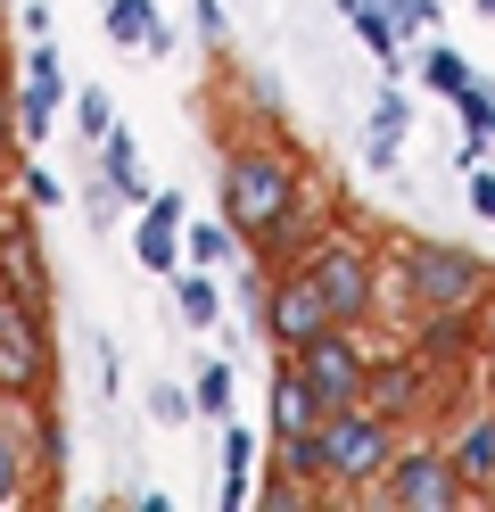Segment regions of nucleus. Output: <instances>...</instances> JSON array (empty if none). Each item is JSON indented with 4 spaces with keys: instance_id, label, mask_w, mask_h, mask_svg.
<instances>
[{
    "instance_id": "22",
    "label": "nucleus",
    "mask_w": 495,
    "mask_h": 512,
    "mask_svg": "<svg viewBox=\"0 0 495 512\" xmlns=\"http://www.w3.org/2000/svg\"><path fill=\"white\" fill-rule=\"evenodd\" d=\"M25 438H33V422L17 430L9 413H0V512H9V504H25V488H33V463H25Z\"/></svg>"
},
{
    "instance_id": "2",
    "label": "nucleus",
    "mask_w": 495,
    "mask_h": 512,
    "mask_svg": "<svg viewBox=\"0 0 495 512\" xmlns=\"http://www.w3.org/2000/svg\"><path fill=\"white\" fill-rule=\"evenodd\" d=\"M396 290H405V323H421V314H462V306H479L495 290V265L479 248H454V240H405Z\"/></svg>"
},
{
    "instance_id": "3",
    "label": "nucleus",
    "mask_w": 495,
    "mask_h": 512,
    "mask_svg": "<svg viewBox=\"0 0 495 512\" xmlns=\"http://www.w3.org/2000/svg\"><path fill=\"white\" fill-rule=\"evenodd\" d=\"M50 380H58L50 306L42 298H0V397H9V405H42Z\"/></svg>"
},
{
    "instance_id": "21",
    "label": "nucleus",
    "mask_w": 495,
    "mask_h": 512,
    "mask_svg": "<svg viewBox=\"0 0 495 512\" xmlns=\"http://www.w3.org/2000/svg\"><path fill=\"white\" fill-rule=\"evenodd\" d=\"M174 314H182L190 331H215V323H223V290H215L207 265H182V273H174Z\"/></svg>"
},
{
    "instance_id": "4",
    "label": "nucleus",
    "mask_w": 495,
    "mask_h": 512,
    "mask_svg": "<svg viewBox=\"0 0 495 512\" xmlns=\"http://www.w3.org/2000/svg\"><path fill=\"white\" fill-rule=\"evenodd\" d=\"M405 422H388V413H372V405H347V413H330L322 422V446H330V479L339 488H380L388 479V463H396V438Z\"/></svg>"
},
{
    "instance_id": "44",
    "label": "nucleus",
    "mask_w": 495,
    "mask_h": 512,
    "mask_svg": "<svg viewBox=\"0 0 495 512\" xmlns=\"http://www.w3.org/2000/svg\"><path fill=\"white\" fill-rule=\"evenodd\" d=\"M0 9H9V0H0Z\"/></svg>"
},
{
    "instance_id": "17",
    "label": "nucleus",
    "mask_w": 495,
    "mask_h": 512,
    "mask_svg": "<svg viewBox=\"0 0 495 512\" xmlns=\"http://www.w3.org/2000/svg\"><path fill=\"white\" fill-rule=\"evenodd\" d=\"M91 166H99V182H108L124 207H149V199H157V190H149V174H141V141H132L124 124H116V133L91 149Z\"/></svg>"
},
{
    "instance_id": "15",
    "label": "nucleus",
    "mask_w": 495,
    "mask_h": 512,
    "mask_svg": "<svg viewBox=\"0 0 495 512\" xmlns=\"http://www.w3.org/2000/svg\"><path fill=\"white\" fill-rule=\"evenodd\" d=\"M0 273H9V298H50V273H42V232H33V207L0 223Z\"/></svg>"
},
{
    "instance_id": "8",
    "label": "nucleus",
    "mask_w": 495,
    "mask_h": 512,
    "mask_svg": "<svg viewBox=\"0 0 495 512\" xmlns=\"http://www.w3.org/2000/svg\"><path fill=\"white\" fill-rule=\"evenodd\" d=\"M297 372L314 380L322 413H347V405H363V389H372V356L355 347V331H347V323H339V331H322L314 347H297Z\"/></svg>"
},
{
    "instance_id": "45",
    "label": "nucleus",
    "mask_w": 495,
    "mask_h": 512,
    "mask_svg": "<svg viewBox=\"0 0 495 512\" xmlns=\"http://www.w3.org/2000/svg\"><path fill=\"white\" fill-rule=\"evenodd\" d=\"M0 405H9V397H0Z\"/></svg>"
},
{
    "instance_id": "36",
    "label": "nucleus",
    "mask_w": 495,
    "mask_h": 512,
    "mask_svg": "<svg viewBox=\"0 0 495 512\" xmlns=\"http://www.w3.org/2000/svg\"><path fill=\"white\" fill-rule=\"evenodd\" d=\"M487 157H495V133H471V124H462V149H454V166L471 174V166H487Z\"/></svg>"
},
{
    "instance_id": "5",
    "label": "nucleus",
    "mask_w": 495,
    "mask_h": 512,
    "mask_svg": "<svg viewBox=\"0 0 495 512\" xmlns=\"http://www.w3.org/2000/svg\"><path fill=\"white\" fill-rule=\"evenodd\" d=\"M380 504L388 512H462V504H479V488L454 471L446 446H396V463L380 479Z\"/></svg>"
},
{
    "instance_id": "13",
    "label": "nucleus",
    "mask_w": 495,
    "mask_h": 512,
    "mask_svg": "<svg viewBox=\"0 0 495 512\" xmlns=\"http://www.w3.org/2000/svg\"><path fill=\"white\" fill-rule=\"evenodd\" d=\"M405 347H413L429 372H454V364L479 347V306H462V314H421V323L405 331Z\"/></svg>"
},
{
    "instance_id": "39",
    "label": "nucleus",
    "mask_w": 495,
    "mask_h": 512,
    "mask_svg": "<svg viewBox=\"0 0 495 512\" xmlns=\"http://www.w3.org/2000/svg\"><path fill=\"white\" fill-rule=\"evenodd\" d=\"M479 356H495V290L479 298Z\"/></svg>"
},
{
    "instance_id": "42",
    "label": "nucleus",
    "mask_w": 495,
    "mask_h": 512,
    "mask_svg": "<svg viewBox=\"0 0 495 512\" xmlns=\"http://www.w3.org/2000/svg\"><path fill=\"white\" fill-rule=\"evenodd\" d=\"M0 298H9V273H0Z\"/></svg>"
},
{
    "instance_id": "27",
    "label": "nucleus",
    "mask_w": 495,
    "mask_h": 512,
    "mask_svg": "<svg viewBox=\"0 0 495 512\" xmlns=\"http://www.w3.org/2000/svg\"><path fill=\"white\" fill-rule=\"evenodd\" d=\"M190 413H198L190 389H174V380H149V422H157V430H182Z\"/></svg>"
},
{
    "instance_id": "30",
    "label": "nucleus",
    "mask_w": 495,
    "mask_h": 512,
    "mask_svg": "<svg viewBox=\"0 0 495 512\" xmlns=\"http://www.w3.org/2000/svg\"><path fill=\"white\" fill-rule=\"evenodd\" d=\"M190 34L207 42V50H223V42H231V17H223V0H190Z\"/></svg>"
},
{
    "instance_id": "35",
    "label": "nucleus",
    "mask_w": 495,
    "mask_h": 512,
    "mask_svg": "<svg viewBox=\"0 0 495 512\" xmlns=\"http://www.w3.org/2000/svg\"><path fill=\"white\" fill-rule=\"evenodd\" d=\"M83 215L99 223V232H108V223L124 215V199H116V190H108V182H91V190H83Z\"/></svg>"
},
{
    "instance_id": "25",
    "label": "nucleus",
    "mask_w": 495,
    "mask_h": 512,
    "mask_svg": "<svg viewBox=\"0 0 495 512\" xmlns=\"http://www.w3.org/2000/svg\"><path fill=\"white\" fill-rule=\"evenodd\" d=\"M421 83L438 91V100H454V91L471 83V58H462V50H446V42H438V50H421Z\"/></svg>"
},
{
    "instance_id": "40",
    "label": "nucleus",
    "mask_w": 495,
    "mask_h": 512,
    "mask_svg": "<svg viewBox=\"0 0 495 512\" xmlns=\"http://www.w3.org/2000/svg\"><path fill=\"white\" fill-rule=\"evenodd\" d=\"M487 405H495V356H487Z\"/></svg>"
},
{
    "instance_id": "43",
    "label": "nucleus",
    "mask_w": 495,
    "mask_h": 512,
    "mask_svg": "<svg viewBox=\"0 0 495 512\" xmlns=\"http://www.w3.org/2000/svg\"><path fill=\"white\" fill-rule=\"evenodd\" d=\"M487 504H495V488H487Z\"/></svg>"
},
{
    "instance_id": "32",
    "label": "nucleus",
    "mask_w": 495,
    "mask_h": 512,
    "mask_svg": "<svg viewBox=\"0 0 495 512\" xmlns=\"http://www.w3.org/2000/svg\"><path fill=\"white\" fill-rule=\"evenodd\" d=\"M396 17V34H438V0H380Z\"/></svg>"
},
{
    "instance_id": "19",
    "label": "nucleus",
    "mask_w": 495,
    "mask_h": 512,
    "mask_svg": "<svg viewBox=\"0 0 495 512\" xmlns=\"http://www.w3.org/2000/svg\"><path fill=\"white\" fill-rule=\"evenodd\" d=\"M273 471L281 479H297V488H339V479H330V446H322V430H297V438H273Z\"/></svg>"
},
{
    "instance_id": "6",
    "label": "nucleus",
    "mask_w": 495,
    "mask_h": 512,
    "mask_svg": "<svg viewBox=\"0 0 495 512\" xmlns=\"http://www.w3.org/2000/svg\"><path fill=\"white\" fill-rule=\"evenodd\" d=\"M306 273L322 281V298H330V314H339L347 331H363V323L380 314V265H372V248H363V240L330 232V240L306 256Z\"/></svg>"
},
{
    "instance_id": "34",
    "label": "nucleus",
    "mask_w": 495,
    "mask_h": 512,
    "mask_svg": "<svg viewBox=\"0 0 495 512\" xmlns=\"http://www.w3.org/2000/svg\"><path fill=\"white\" fill-rule=\"evenodd\" d=\"M396 157H405V133H363V166L372 174H396Z\"/></svg>"
},
{
    "instance_id": "11",
    "label": "nucleus",
    "mask_w": 495,
    "mask_h": 512,
    "mask_svg": "<svg viewBox=\"0 0 495 512\" xmlns=\"http://www.w3.org/2000/svg\"><path fill=\"white\" fill-rule=\"evenodd\" d=\"M363 405L372 413H388V422H413V413L429 405V364L413 356H372V389H363Z\"/></svg>"
},
{
    "instance_id": "33",
    "label": "nucleus",
    "mask_w": 495,
    "mask_h": 512,
    "mask_svg": "<svg viewBox=\"0 0 495 512\" xmlns=\"http://www.w3.org/2000/svg\"><path fill=\"white\" fill-rule=\"evenodd\" d=\"M17 141H25L17 133V83H0V174L17 166Z\"/></svg>"
},
{
    "instance_id": "9",
    "label": "nucleus",
    "mask_w": 495,
    "mask_h": 512,
    "mask_svg": "<svg viewBox=\"0 0 495 512\" xmlns=\"http://www.w3.org/2000/svg\"><path fill=\"white\" fill-rule=\"evenodd\" d=\"M75 100L66 91V67H58V50L50 42H25V75H17V133L25 141H42L50 124H58V108Z\"/></svg>"
},
{
    "instance_id": "1",
    "label": "nucleus",
    "mask_w": 495,
    "mask_h": 512,
    "mask_svg": "<svg viewBox=\"0 0 495 512\" xmlns=\"http://www.w3.org/2000/svg\"><path fill=\"white\" fill-rule=\"evenodd\" d=\"M306 199V174L281 141H231L223 157V215L240 223V240H264L273 223Z\"/></svg>"
},
{
    "instance_id": "41",
    "label": "nucleus",
    "mask_w": 495,
    "mask_h": 512,
    "mask_svg": "<svg viewBox=\"0 0 495 512\" xmlns=\"http://www.w3.org/2000/svg\"><path fill=\"white\" fill-rule=\"evenodd\" d=\"M471 9H479V17H495V0H471Z\"/></svg>"
},
{
    "instance_id": "31",
    "label": "nucleus",
    "mask_w": 495,
    "mask_h": 512,
    "mask_svg": "<svg viewBox=\"0 0 495 512\" xmlns=\"http://www.w3.org/2000/svg\"><path fill=\"white\" fill-rule=\"evenodd\" d=\"M66 422H58V413H33V463H42V479L58 471V455H66V438H58Z\"/></svg>"
},
{
    "instance_id": "10",
    "label": "nucleus",
    "mask_w": 495,
    "mask_h": 512,
    "mask_svg": "<svg viewBox=\"0 0 495 512\" xmlns=\"http://www.w3.org/2000/svg\"><path fill=\"white\" fill-rule=\"evenodd\" d=\"M182 223H190V199L182 190H157V199L141 207V232H132V256H141V273H165L174 281L190 256H182Z\"/></svg>"
},
{
    "instance_id": "26",
    "label": "nucleus",
    "mask_w": 495,
    "mask_h": 512,
    "mask_svg": "<svg viewBox=\"0 0 495 512\" xmlns=\"http://www.w3.org/2000/svg\"><path fill=\"white\" fill-rule=\"evenodd\" d=\"M454 116L471 124V133H495V75H479V67H471V83L454 91Z\"/></svg>"
},
{
    "instance_id": "14",
    "label": "nucleus",
    "mask_w": 495,
    "mask_h": 512,
    "mask_svg": "<svg viewBox=\"0 0 495 512\" xmlns=\"http://www.w3.org/2000/svg\"><path fill=\"white\" fill-rule=\"evenodd\" d=\"M322 223H330V215H322V199H297V207H289V215H281V223H273L264 240H248V256H264L273 273H281V265H306V256H314V248L330 240Z\"/></svg>"
},
{
    "instance_id": "16",
    "label": "nucleus",
    "mask_w": 495,
    "mask_h": 512,
    "mask_svg": "<svg viewBox=\"0 0 495 512\" xmlns=\"http://www.w3.org/2000/svg\"><path fill=\"white\" fill-rule=\"evenodd\" d=\"M446 455H454V471H462V479L479 488V504H487V488H495V405H479L471 422H454Z\"/></svg>"
},
{
    "instance_id": "18",
    "label": "nucleus",
    "mask_w": 495,
    "mask_h": 512,
    "mask_svg": "<svg viewBox=\"0 0 495 512\" xmlns=\"http://www.w3.org/2000/svg\"><path fill=\"white\" fill-rule=\"evenodd\" d=\"M108 42H116V50H141V58H165V50H174L157 0H108Z\"/></svg>"
},
{
    "instance_id": "38",
    "label": "nucleus",
    "mask_w": 495,
    "mask_h": 512,
    "mask_svg": "<svg viewBox=\"0 0 495 512\" xmlns=\"http://www.w3.org/2000/svg\"><path fill=\"white\" fill-rule=\"evenodd\" d=\"M462 182H471V207L495 223V166H471V174H462Z\"/></svg>"
},
{
    "instance_id": "29",
    "label": "nucleus",
    "mask_w": 495,
    "mask_h": 512,
    "mask_svg": "<svg viewBox=\"0 0 495 512\" xmlns=\"http://www.w3.org/2000/svg\"><path fill=\"white\" fill-rule=\"evenodd\" d=\"M372 133H413V100H405V83H388L380 100H372Z\"/></svg>"
},
{
    "instance_id": "20",
    "label": "nucleus",
    "mask_w": 495,
    "mask_h": 512,
    "mask_svg": "<svg viewBox=\"0 0 495 512\" xmlns=\"http://www.w3.org/2000/svg\"><path fill=\"white\" fill-rule=\"evenodd\" d=\"M240 248L248 240H240V223H231V215H190L182 223V256H190V265H207V273H223Z\"/></svg>"
},
{
    "instance_id": "7",
    "label": "nucleus",
    "mask_w": 495,
    "mask_h": 512,
    "mask_svg": "<svg viewBox=\"0 0 495 512\" xmlns=\"http://www.w3.org/2000/svg\"><path fill=\"white\" fill-rule=\"evenodd\" d=\"M322 331H339L322 281H314L306 265H281V273H273V298H264V331H256V339H273L281 356H297V347H314Z\"/></svg>"
},
{
    "instance_id": "37",
    "label": "nucleus",
    "mask_w": 495,
    "mask_h": 512,
    "mask_svg": "<svg viewBox=\"0 0 495 512\" xmlns=\"http://www.w3.org/2000/svg\"><path fill=\"white\" fill-rule=\"evenodd\" d=\"M91 356H99V397H116V389H124V372H116V339H91Z\"/></svg>"
},
{
    "instance_id": "12",
    "label": "nucleus",
    "mask_w": 495,
    "mask_h": 512,
    "mask_svg": "<svg viewBox=\"0 0 495 512\" xmlns=\"http://www.w3.org/2000/svg\"><path fill=\"white\" fill-rule=\"evenodd\" d=\"M330 413H322V397H314V380L297 372V356L289 364H273V380H264V430L273 438H297V430H322Z\"/></svg>"
},
{
    "instance_id": "24",
    "label": "nucleus",
    "mask_w": 495,
    "mask_h": 512,
    "mask_svg": "<svg viewBox=\"0 0 495 512\" xmlns=\"http://www.w3.org/2000/svg\"><path fill=\"white\" fill-rule=\"evenodd\" d=\"M190 397H198V422H231V364H198L190 372Z\"/></svg>"
},
{
    "instance_id": "23",
    "label": "nucleus",
    "mask_w": 495,
    "mask_h": 512,
    "mask_svg": "<svg viewBox=\"0 0 495 512\" xmlns=\"http://www.w3.org/2000/svg\"><path fill=\"white\" fill-rule=\"evenodd\" d=\"M116 133V108H108V83H83L75 91V141L83 149H99V141H108Z\"/></svg>"
},
{
    "instance_id": "28",
    "label": "nucleus",
    "mask_w": 495,
    "mask_h": 512,
    "mask_svg": "<svg viewBox=\"0 0 495 512\" xmlns=\"http://www.w3.org/2000/svg\"><path fill=\"white\" fill-rule=\"evenodd\" d=\"M17 190H25V207H58L66 199V182L50 166H33V157H17Z\"/></svg>"
}]
</instances>
